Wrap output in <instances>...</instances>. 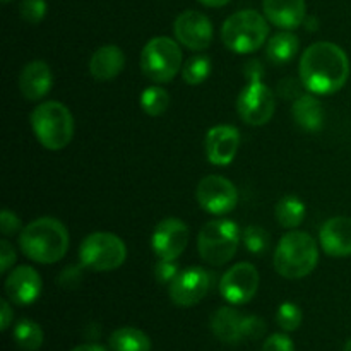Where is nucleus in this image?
<instances>
[{"mask_svg": "<svg viewBox=\"0 0 351 351\" xmlns=\"http://www.w3.org/2000/svg\"><path fill=\"white\" fill-rule=\"evenodd\" d=\"M302 84L315 95H332L350 77V60L341 47L329 41L311 45L300 58Z\"/></svg>", "mask_w": 351, "mask_h": 351, "instance_id": "nucleus-1", "label": "nucleus"}, {"mask_svg": "<svg viewBox=\"0 0 351 351\" xmlns=\"http://www.w3.org/2000/svg\"><path fill=\"white\" fill-rule=\"evenodd\" d=\"M19 245L31 261L40 264L58 263L69 250V232L58 219L38 218L23 228Z\"/></svg>", "mask_w": 351, "mask_h": 351, "instance_id": "nucleus-2", "label": "nucleus"}, {"mask_svg": "<svg viewBox=\"0 0 351 351\" xmlns=\"http://www.w3.org/2000/svg\"><path fill=\"white\" fill-rule=\"evenodd\" d=\"M319 263L315 240L308 233L288 232L280 240L274 252V267L287 280H300L308 276Z\"/></svg>", "mask_w": 351, "mask_h": 351, "instance_id": "nucleus-3", "label": "nucleus"}, {"mask_svg": "<svg viewBox=\"0 0 351 351\" xmlns=\"http://www.w3.org/2000/svg\"><path fill=\"white\" fill-rule=\"evenodd\" d=\"M31 127L38 143L50 151H60L74 136V119L64 103L45 101L31 113Z\"/></svg>", "mask_w": 351, "mask_h": 351, "instance_id": "nucleus-4", "label": "nucleus"}, {"mask_svg": "<svg viewBox=\"0 0 351 351\" xmlns=\"http://www.w3.org/2000/svg\"><path fill=\"white\" fill-rule=\"evenodd\" d=\"M269 36V24L257 10H239L225 21L221 40L235 53H252L259 50Z\"/></svg>", "mask_w": 351, "mask_h": 351, "instance_id": "nucleus-5", "label": "nucleus"}, {"mask_svg": "<svg viewBox=\"0 0 351 351\" xmlns=\"http://www.w3.org/2000/svg\"><path fill=\"white\" fill-rule=\"evenodd\" d=\"M240 230L230 219H216L202 226L197 237V249L202 259L211 266H223L237 254Z\"/></svg>", "mask_w": 351, "mask_h": 351, "instance_id": "nucleus-6", "label": "nucleus"}, {"mask_svg": "<svg viewBox=\"0 0 351 351\" xmlns=\"http://www.w3.org/2000/svg\"><path fill=\"white\" fill-rule=\"evenodd\" d=\"M82 267L98 273L119 269L127 259V247L120 237L108 232H96L86 237L79 247Z\"/></svg>", "mask_w": 351, "mask_h": 351, "instance_id": "nucleus-7", "label": "nucleus"}, {"mask_svg": "<svg viewBox=\"0 0 351 351\" xmlns=\"http://www.w3.org/2000/svg\"><path fill=\"white\" fill-rule=\"evenodd\" d=\"M182 65V50L171 38L156 36L147 41L141 53V69L154 82H168L178 74Z\"/></svg>", "mask_w": 351, "mask_h": 351, "instance_id": "nucleus-8", "label": "nucleus"}, {"mask_svg": "<svg viewBox=\"0 0 351 351\" xmlns=\"http://www.w3.org/2000/svg\"><path fill=\"white\" fill-rule=\"evenodd\" d=\"M240 119L249 125H264L274 115V95L264 82L250 81L237 101Z\"/></svg>", "mask_w": 351, "mask_h": 351, "instance_id": "nucleus-9", "label": "nucleus"}, {"mask_svg": "<svg viewBox=\"0 0 351 351\" xmlns=\"http://www.w3.org/2000/svg\"><path fill=\"white\" fill-rule=\"evenodd\" d=\"M259 271L250 263H239L230 267L219 281V293L228 304L243 305L256 297L259 290Z\"/></svg>", "mask_w": 351, "mask_h": 351, "instance_id": "nucleus-10", "label": "nucleus"}, {"mask_svg": "<svg viewBox=\"0 0 351 351\" xmlns=\"http://www.w3.org/2000/svg\"><path fill=\"white\" fill-rule=\"evenodd\" d=\"M199 206L211 215H228L233 211L239 202L237 187L225 177L219 175H208L197 185Z\"/></svg>", "mask_w": 351, "mask_h": 351, "instance_id": "nucleus-11", "label": "nucleus"}, {"mask_svg": "<svg viewBox=\"0 0 351 351\" xmlns=\"http://www.w3.org/2000/svg\"><path fill=\"white\" fill-rule=\"evenodd\" d=\"M189 237V226L182 219L167 218L154 228L151 235V247L161 261H175L187 247Z\"/></svg>", "mask_w": 351, "mask_h": 351, "instance_id": "nucleus-12", "label": "nucleus"}, {"mask_svg": "<svg viewBox=\"0 0 351 351\" xmlns=\"http://www.w3.org/2000/svg\"><path fill=\"white\" fill-rule=\"evenodd\" d=\"M211 276L202 267L194 266L178 273L170 285V298L178 307H192L199 304L209 291Z\"/></svg>", "mask_w": 351, "mask_h": 351, "instance_id": "nucleus-13", "label": "nucleus"}, {"mask_svg": "<svg viewBox=\"0 0 351 351\" xmlns=\"http://www.w3.org/2000/svg\"><path fill=\"white\" fill-rule=\"evenodd\" d=\"M175 38L184 47L191 50L201 51L211 45L213 41V24L209 17L195 10H185L175 19L173 24Z\"/></svg>", "mask_w": 351, "mask_h": 351, "instance_id": "nucleus-14", "label": "nucleus"}, {"mask_svg": "<svg viewBox=\"0 0 351 351\" xmlns=\"http://www.w3.org/2000/svg\"><path fill=\"white\" fill-rule=\"evenodd\" d=\"M240 147V132L233 125H216L206 136V156L216 167L232 163Z\"/></svg>", "mask_w": 351, "mask_h": 351, "instance_id": "nucleus-15", "label": "nucleus"}, {"mask_svg": "<svg viewBox=\"0 0 351 351\" xmlns=\"http://www.w3.org/2000/svg\"><path fill=\"white\" fill-rule=\"evenodd\" d=\"M5 293L14 304L29 305L41 293V276L29 266H19L7 276Z\"/></svg>", "mask_w": 351, "mask_h": 351, "instance_id": "nucleus-16", "label": "nucleus"}, {"mask_svg": "<svg viewBox=\"0 0 351 351\" xmlns=\"http://www.w3.org/2000/svg\"><path fill=\"white\" fill-rule=\"evenodd\" d=\"M319 240L324 252L331 257L351 256V218L335 216L322 225Z\"/></svg>", "mask_w": 351, "mask_h": 351, "instance_id": "nucleus-17", "label": "nucleus"}, {"mask_svg": "<svg viewBox=\"0 0 351 351\" xmlns=\"http://www.w3.org/2000/svg\"><path fill=\"white\" fill-rule=\"evenodd\" d=\"M53 84L51 69L47 62L33 60L23 69L19 75V89L23 96L31 101L41 99L50 93Z\"/></svg>", "mask_w": 351, "mask_h": 351, "instance_id": "nucleus-18", "label": "nucleus"}, {"mask_svg": "<svg viewBox=\"0 0 351 351\" xmlns=\"http://www.w3.org/2000/svg\"><path fill=\"white\" fill-rule=\"evenodd\" d=\"M267 21L281 29H297L305 19V0H263Z\"/></svg>", "mask_w": 351, "mask_h": 351, "instance_id": "nucleus-19", "label": "nucleus"}, {"mask_svg": "<svg viewBox=\"0 0 351 351\" xmlns=\"http://www.w3.org/2000/svg\"><path fill=\"white\" fill-rule=\"evenodd\" d=\"M123 65H125V55L122 48L117 45H105L93 53L89 60V72L96 81L105 82L115 79L123 71Z\"/></svg>", "mask_w": 351, "mask_h": 351, "instance_id": "nucleus-20", "label": "nucleus"}, {"mask_svg": "<svg viewBox=\"0 0 351 351\" xmlns=\"http://www.w3.org/2000/svg\"><path fill=\"white\" fill-rule=\"evenodd\" d=\"M245 315L232 307H221L213 314L211 331L219 341L223 343H239L243 339L242 322Z\"/></svg>", "mask_w": 351, "mask_h": 351, "instance_id": "nucleus-21", "label": "nucleus"}, {"mask_svg": "<svg viewBox=\"0 0 351 351\" xmlns=\"http://www.w3.org/2000/svg\"><path fill=\"white\" fill-rule=\"evenodd\" d=\"M293 119L297 125L308 132H317L324 125V110L315 96L302 95L293 103Z\"/></svg>", "mask_w": 351, "mask_h": 351, "instance_id": "nucleus-22", "label": "nucleus"}, {"mask_svg": "<svg viewBox=\"0 0 351 351\" xmlns=\"http://www.w3.org/2000/svg\"><path fill=\"white\" fill-rule=\"evenodd\" d=\"M298 47H300V41H298V38L293 33L281 31V33H276L274 36L269 38L266 55L273 64L283 65L297 55Z\"/></svg>", "mask_w": 351, "mask_h": 351, "instance_id": "nucleus-23", "label": "nucleus"}, {"mask_svg": "<svg viewBox=\"0 0 351 351\" xmlns=\"http://www.w3.org/2000/svg\"><path fill=\"white\" fill-rule=\"evenodd\" d=\"M112 351H151V339L136 328H120L108 339Z\"/></svg>", "mask_w": 351, "mask_h": 351, "instance_id": "nucleus-24", "label": "nucleus"}, {"mask_svg": "<svg viewBox=\"0 0 351 351\" xmlns=\"http://www.w3.org/2000/svg\"><path fill=\"white\" fill-rule=\"evenodd\" d=\"M276 218L283 228H297L305 218V206L295 195H285L276 204Z\"/></svg>", "mask_w": 351, "mask_h": 351, "instance_id": "nucleus-25", "label": "nucleus"}, {"mask_svg": "<svg viewBox=\"0 0 351 351\" xmlns=\"http://www.w3.org/2000/svg\"><path fill=\"white\" fill-rule=\"evenodd\" d=\"M16 345L24 351H36L43 345V331L40 326L29 319H23L16 324L12 332Z\"/></svg>", "mask_w": 351, "mask_h": 351, "instance_id": "nucleus-26", "label": "nucleus"}, {"mask_svg": "<svg viewBox=\"0 0 351 351\" xmlns=\"http://www.w3.org/2000/svg\"><path fill=\"white\" fill-rule=\"evenodd\" d=\"M141 106L147 115L160 117L170 106V96L160 86H151V88L144 89L141 95Z\"/></svg>", "mask_w": 351, "mask_h": 351, "instance_id": "nucleus-27", "label": "nucleus"}, {"mask_svg": "<svg viewBox=\"0 0 351 351\" xmlns=\"http://www.w3.org/2000/svg\"><path fill=\"white\" fill-rule=\"evenodd\" d=\"M209 74H211V60L204 55H195V57L189 58L182 67V77L191 86L204 82L209 77Z\"/></svg>", "mask_w": 351, "mask_h": 351, "instance_id": "nucleus-28", "label": "nucleus"}, {"mask_svg": "<svg viewBox=\"0 0 351 351\" xmlns=\"http://www.w3.org/2000/svg\"><path fill=\"white\" fill-rule=\"evenodd\" d=\"M243 245L250 254H264L269 247V233L263 226L250 225L243 230Z\"/></svg>", "mask_w": 351, "mask_h": 351, "instance_id": "nucleus-29", "label": "nucleus"}, {"mask_svg": "<svg viewBox=\"0 0 351 351\" xmlns=\"http://www.w3.org/2000/svg\"><path fill=\"white\" fill-rule=\"evenodd\" d=\"M302 311L297 304L293 302H285V304L280 305L276 312V322L283 331L291 332L297 331L302 324Z\"/></svg>", "mask_w": 351, "mask_h": 351, "instance_id": "nucleus-30", "label": "nucleus"}, {"mask_svg": "<svg viewBox=\"0 0 351 351\" xmlns=\"http://www.w3.org/2000/svg\"><path fill=\"white\" fill-rule=\"evenodd\" d=\"M19 10L26 23L38 24L43 21L45 14H47V2L45 0H23Z\"/></svg>", "mask_w": 351, "mask_h": 351, "instance_id": "nucleus-31", "label": "nucleus"}, {"mask_svg": "<svg viewBox=\"0 0 351 351\" xmlns=\"http://www.w3.org/2000/svg\"><path fill=\"white\" fill-rule=\"evenodd\" d=\"M266 332V322L256 315H245L242 322V335L243 339H257Z\"/></svg>", "mask_w": 351, "mask_h": 351, "instance_id": "nucleus-32", "label": "nucleus"}, {"mask_svg": "<svg viewBox=\"0 0 351 351\" xmlns=\"http://www.w3.org/2000/svg\"><path fill=\"white\" fill-rule=\"evenodd\" d=\"M154 274H156V280L160 281L161 285H171L173 283L175 278L178 276V267H177V264H175V261H161L160 259V264L156 266Z\"/></svg>", "mask_w": 351, "mask_h": 351, "instance_id": "nucleus-33", "label": "nucleus"}, {"mask_svg": "<svg viewBox=\"0 0 351 351\" xmlns=\"http://www.w3.org/2000/svg\"><path fill=\"white\" fill-rule=\"evenodd\" d=\"M263 351H295V346L287 335H273L264 341Z\"/></svg>", "mask_w": 351, "mask_h": 351, "instance_id": "nucleus-34", "label": "nucleus"}, {"mask_svg": "<svg viewBox=\"0 0 351 351\" xmlns=\"http://www.w3.org/2000/svg\"><path fill=\"white\" fill-rule=\"evenodd\" d=\"M0 225H2V233L3 235H14L21 230V219L17 218L16 213L9 211V209H3L2 215H0Z\"/></svg>", "mask_w": 351, "mask_h": 351, "instance_id": "nucleus-35", "label": "nucleus"}, {"mask_svg": "<svg viewBox=\"0 0 351 351\" xmlns=\"http://www.w3.org/2000/svg\"><path fill=\"white\" fill-rule=\"evenodd\" d=\"M14 261H16L14 247L10 245L7 240H2V242H0V269H2V273L9 271V267L14 264Z\"/></svg>", "mask_w": 351, "mask_h": 351, "instance_id": "nucleus-36", "label": "nucleus"}, {"mask_svg": "<svg viewBox=\"0 0 351 351\" xmlns=\"http://www.w3.org/2000/svg\"><path fill=\"white\" fill-rule=\"evenodd\" d=\"M2 312H0V329L2 331H7L12 322V311H10V305L7 300H2Z\"/></svg>", "mask_w": 351, "mask_h": 351, "instance_id": "nucleus-37", "label": "nucleus"}, {"mask_svg": "<svg viewBox=\"0 0 351 351\" xmlns=\"http://www.w3.org/2000/svg\"><path fill=\"white\" fill-rule=\"evenodd\" d=\"M72 351H106L103 346L99 345H93V343H89V345H81V346H75Z\"/></svg>", "mask_w": 351, "mask_h": 351, "instance_id": "nucleus-38", "label": "nucleus"}, {"mask_svg": "<svg viewBox=\"0 0 351 351\" xmlns=\"http://www.w3.org/2000/svg\"><path fill=\"white\" fill-rule=\"evenodd\" d=\"M202 5L206 7H223L230 2V0H199Z\"/></svg>", "mask_w": 351, "mask_h": 351, "instance_id": "nucleus-39", "label": "nucleus"}, {"mask_svg": "<svg viewBox=\"0 0 351 351\" xmlns=\"http://www.w3.org/2000/svg\"><path fill=\"white\" fill-rule=\"evenodd\" d=\"M345 351H351V339L348 343H346V346H345Z\"/></svg>", "mask_w": 351, "mask_h": 351, "instance_id": "nucleus-40", "label": "nucleus"}, {"mask_svg": "<svg viewBox=\"0 0 351 351\" xmlns=\"http://www.w3.org/2000/svg\"><path fill=\"white\" fill-rule=\"evenodd\" d=\"M2 2H3V3H9V2H10V0H2Z\"/></svg>", "mask_w": 351, "mask_h": 351, "instance_id": "nucleus-41", "label": "nucleus"}]
</instances>
